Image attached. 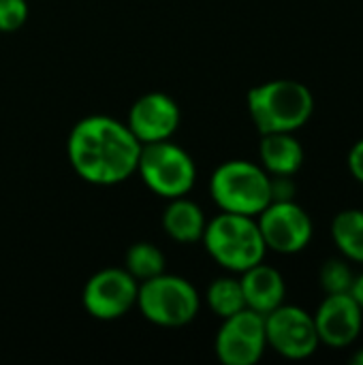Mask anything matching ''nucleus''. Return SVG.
<instances>
[{
  "instance_id": "412c9836",
  "label": "nucleus",
  "mask_w": 363,
  "mask_h": 365,
  "mask_svg": "<svg viewBox=\"0 0 363 365\" xmlns=\"http://www.w3.org/2000/svg\"><path fill=\"white\" fill-rule=\"evenodd\" d=\"M347 165H349L351 175H353L359 184H363V139H359V141L351 148L349 158H347Z\"/></svg>"
},
{
  "instance_id": "4be33fe9",
  "label": "nucleus",
  "mask_w": 363,
  "mask_h": 365,
  "mask_svg": "<svg viewBox=\"0 0 363 365\" xmlns=\"http://www.w3.org/2000/svg\"><path fill=\"white\" fill-rule=\"evenodd\" d=\"M351 295L355 297V302L359 304V308L363 310V272L362 274H355V282H353Z\"/></svg>"
},
{
  "instance_id": "f3484780",
  "label": "nucleus",
  "mask_w": 363,
  "mask_h": 365,
  "mask_svg": "<svg viewBox=\"0 0 363 365\" xmlns=\"http://www.w3.org/2000/svg\"><path fill=\"white\" fill-rule=\"evenodd\" d=\"M208 306L210 310L220 317L227 319L240 310L246 308V299H244V291H242V282L240 278L233 276H220L216 278L210 287H208Z\"/></svg>"
},
{
  "instance_id": "2eb2a0df",
  "label": "nucleus",
  "mask_w": 363,
  "mask_h": 365,
  "mask_svg": "<svg viewBox=\"0 0 363 365\" xmlns=\"http://www.w3.org/2000/svg\"><path fill=\"white\" fill-rule=\"evenodd\" d=\"M205 225L208 220L203 210L195 201L186 199V195L169 199V205L165 207L163 214V229L171 240L180 244L199 242L203 237Z\"/></svg>"
},
{
  "instance_id": "9d476101",
  "label": "nucleus",
  "mask_w": 363,
  "mask_h": 365,
  "mask_svg": "<svg viewBox=\"0 0 363 365\" xmlns=\"http://www.w3.org/2000/svg\"><path fill=\"white\" fill-rule=\"evenodd\" d=\"M139 282L122 267L96 272L83 287L81 304L96 321L122 319L137 304Z\"/></svg>"
},
{
  "instance_id": "a211bd4d",
  "label": "nucleus",
  "mask_w": 363,
  "mask_h": 365,
  "mask_svg": "<svg viewBox=\"0 0 363 365\" xmlns=\"http://www.w3.org/2000/svg\"><path fill=\"white\" fill-rule=\"evenodd\" d=\"M137 282L150 280L158 274H165V255L158 246L150 242H137L126 252L124 267Z\"/></svg>"
},
{
  "instance_id": "1a4fd4ad",
  "label": "nucleus",
  "mask_w": 363,
  "mask_h": 365,
  "mask_svg": "<svg viewBox=\"0 0 363 365\" xmlns=\"http://www.w3.org/2000/svg\"><path fill=\"white\" fill-rule=\"evenodd\" d=\"M257 225L267 250L278 255H297L306 250L315 233L312 218L295 199L272 201L257 216Z\"/></svg>"
},
{
  "instance_id": "9b49d317",
  "label": "nucleus",
  "mask_w": 363,
  "mask_h": 365,
  "mask_svg": "<svg viewBox=\"0 0 363 365\" xmlns=\"http://www.w3.org/2000/svg\"><path fill=\"white\" fill-rule=\"evenodd\" d=\"M319 342L329 349H349L363 329V310L351 293L325 295L312 314Z\"/></svg>"
},
{
  "instance_id": "6ab92c4d",
  "label": "nucleus",
  "mask_w": 363,
  "mask_h": 365,
  "mask_svg": "<svg viewBox=\"0 0 363 365\" xmlns=\"http://www.w3.org/2000/svg\"><path fill=\"white\" fill-rule=\"evenodd\" d=\"M319 282L325 291V295H336V293H351L353 282H355V272L351 267V261L344 257L340 259H327L319 272Z\"/></svg>"
},
{
  "instance_id": "aec40b11",
  "label": "nucleus",
  "mask_w": 363,
  "mask_h": 365,
  "mask_svg": "<svg viewBox=\"0 0 363 365\" xmlns=\"http://www.w3.org/2000/svg\"><path fill=\"white\" fill-rule=\"evenodd\" d=\"M28 19L26 0H0V32H17Z\"/></svg>"
},
{
  "instance_id": "0eeeda50",
  "label": "nucleus",
  "mask_w": 363,
  "mask_h": 365,
  "mask_svg": "<svg viewBox=\"0 0 363 365\" xmlns=\"http://www.w3.org/2000/svg\"><path fill=\"white\" fill-rule=\"evenodd\" d=\"M265 340L272 351L291 361L308 359L321 346L312 314L291 304L265 314Z\"/></svg>"
},
{
  "instance_id": "4468645a",
  "label": "nucleus",
  "mask_w": 363,
  "mask_h": 365,
  "mask_svg": "<svg viewBox=\"0 0 363 365\" xmlns=\"http://www.w3.org/2000/svg\"><path fill=\"white\" fill-rule=\"evenodd\" d=\"M304 148L293 133L261 135L259 160L270 175H295L304 165Z\"/></svg>"
},
{
  "instance_id": "6e6552de",
  "label": "nucleus",
  "mask_w": 363,
  "mask_h": 365,
  "mask_svg": "<svg viewBox=\"0 0 363 365\" xmlns=\"http://www.w3.org/2000/svg\"><path fill=\"white\" fill-rule=\"evenodd\" d=\"M267 349L265 317L244 308L227 319L214 340L218 361L225 365H255Z\"/></svg>"
},
{
  "instance_id": "f03ea898",
  "label": "nucleus",
  "mask_w": 363,
  "mask_h": 365,
  "mask_svg": "<svg viewBox=\"0 0 363 365\" xmlns=\"http://www.w3.org/2000/svg\"><path fill=\"white\" fill-rule=\"evenodd\" d=\"M248 113L261 135L295 133L315 113V96L295 79H272L248 90Z\"/></svg>"
},
{
  "instance_id": "20e7f679",
  "label": "nucleus",
  "mask_w": 363,
  "mask_h": 365,
  "mask_svg": "<svg viewBox=\"0 0 363 365\" xmlns=\"http://www.w3.org/2000/svg\"><path fill=\"white\" fill-rule=\"evenodd\" d=\"M210 192L220 212L259 216L272 203V175L250 160H227L212 173Z\"/></svg>"
},
{
  "instance_id": "f257e3e1",
  "label": "nucleus",
  "mask_w": 363,
  "mask_h": 365,
  "mask_svg": "<svg viewBox=\"0 0 363 365\" xmlns=\"http://www.w3.org/2000/svg\"><path fill=\"white\" fill-rule=\"evenodd\" d=\"M141 143L131 128L109 115L79 120L66 141L75 173L94 186H116L137 173Z\"/></svg>"
},
{
  "instance_id": "39448f33",
  "label": "nucleus",
  "mask_w": 363,
  "mask_h": 365,
  "mask_svg": "<svg viewBox=\"0 0 363 365\" xmlns=\"http://www.w3.org/2000/svg\"><path fill=\"white\" fill-rule=\"evenodd\" d=\"M143 319L158 327H184L199 314V293L182 276L158 274L139 282L137 304Z\"/></svg>"
},
{
  "instance_id": "f8f14e48",
  "label": "nucleus",
  "mask_w": 363,
  "mask_h": 365,
  "mask_svg": "<svg viewBox=\"0 0 363 365\" xmlns=\"http://www.w3.org/2000/svg\"><path fill=\"white\" fill-rule=\"evenodd\" d=\"M180 120H182L180 107L169 94L148 92L133 103L126 126L143 145V143L171 139L180 126Z\"/></svg>"
},
{
  "instance_id": "423d86ee",
  "label": "nucleus",
  "mask_w": 363,
  "mask_h": 365,
  "mask_svg": "<svg viewBox=\"0 0 363 365\" xmlns=\"http://www.w3.org/2000/svg\"><path fill=\"white\" fill-rule=\"evenodd\" d=\"M137 173L154 195L165 199L188 195L197 182V165L193 156L171 139L143 143Z\"/></svg>"
},
{
  "instance_id": "5701e85b",
  "label": "nucleus",
  "mask_w": 363,
  "mask_h": 365,
  "mask_svg": "<svg viewBox=\"0 0 363 365\" xmlns=\"http://www.w3.org/2000/svg\"><path fill=\"white\" fill-rule=\"evenodd\" d=\"M351 364H355V365H363V346L362 349H357L353 355H351V359H349Z\"/></svg>"
},
{
  "instance_id": "7ed1b4c3",
  "label": "nucleus",
  "mask_w": 363,
  "mask_h": 365,
  "mask_svg": "<svg viewBox=\"0 0 363 365\" xmlns=\"http://www.w3.org/2000/svg\"><path fill=\"white\" fill-rule=\"evenodd\" d=\"M201 242L208 255L233 274H242L261 263L267 252L257 218L231 212H220L208 220Z\"/></svg>"
},
{
  "instance_id": "dca6fc26",
  "label": "nucleus",
  "mask_w": 363,
  "mask_h": 365,
  "mask_svg": "<svg viewBox=\"0 0 363 365\" xmlns=\"http://www.w3.org/2000/svg\"><path fill=\"white\" fill-rule=\"evenodd\" d=\"M332 240L347 261L363 265V210L338 212L332 220Z\"/></svg>"
},
{
  "instance_id": "ddd939ff",
  "label": "nucleus",
  "mask_w": 363,
  "mask_h": 365,
  "mask_svg": "<svg viewBox=\"0 0 363 365\" xmlns=\"http://www.w3.org/2000/svg\"><path fill=\"white\" fill-rule=\"evenodd\" d=\"M240 282H242L246 308H250L263 317L285 304L287 282L276 267L265 265L263 261L248 267L246 272H242Z\"/></svg>"
}]
</instances>
